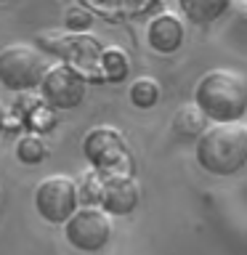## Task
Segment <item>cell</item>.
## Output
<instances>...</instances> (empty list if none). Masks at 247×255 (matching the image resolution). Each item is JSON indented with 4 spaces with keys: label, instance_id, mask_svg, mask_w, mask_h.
I'll return each instance as SVG.
<instances>
[{
    "label": "cell",
    "instance_id": "6da1fadb",
    "mask_svg": "<svg viewBox=\"0 0 247 255\" xmlns=\"http://www.w3.org/2000/svg\"><path fill=\"white\" fill-rule=\"evenodd\" d=\"M194 104L213 125H239L247 112V80L229 69H210L197 80Z\"/></svg>",
    "mask_w": 247,
    "mask_h": 255
},
{
    "label": "cell",
    "instance_id": "7a4b0ae2",
    "mask_svg": "<svg viewBox=\"0 0 247 255\" xmlns=\"http://www.w3.org/2000/svg\"><path fill=\"white\" fill-rule=\"evenodd\" d=\"M197 162L210 175H234L247 165V128L210 125L197 141Z\"/></svg>",
    "mask_w": 247,
    "mask_h": 255
},
{
    "label": "cell",
    "instance_id": "3957f363",
    "mask_svg": "<svg viewBox=\"0 0 247 255\" xmlns=\"http://www.w3.org/2000/svg\"><path fill=\"white\" fill-rule=\"evenodd\" d=\"M45 53L27 43H11L0 48V83L8 91H32L43 85V77L48 75Z\"/></svg>",
    "mask_w": 247,
    "mask_h": 255
},
{
    "label": "cell",
    "instance_id": "277c9868",
    "mask_svg": "<svg viewBox=\"0 0 247 255\" xmlns=\"http://www.w3.org/2000/svg\"><path fill=\"white\" fill-rule=\"evenodd\" d=\"M35 210L45 223L67 226L80 210V189L69 175H48L35 186Z\"/></svg>",
    "mask_w": 247,
    "mask_h": 255
},
{
    "label": "cell",
    "instance_id": "5b68a950",
    "mask_svg": "<svg viewBox=\"0 0 247 255\" xmlns=\"http://www.w3.org/2000/svg\"><path fill=\"white\" fill-rule=\"evenodd\" d=\"M64 239L80 253H99L112 239V221L101 207H80L64 226Z\"/></svg>",
    "mask_w": 247,
    "mask_h": 255
},
{
    "label": "cell",
    "instance_id": "8992f818",
    "mask_svg": "<svg viewBox=\"0 0 247 255\" xmlns=\"http://www.w3.org/2000/svg\"><path fill=\"white\" fill-rule=\"evenodd\" d=\"M85 88H88V77L77 67L56 64V67H51L48 75L43 77L40 96H43V101L51 109L64 112V109H75V107L83 104Z\"/></svg>",
    "mask_w": 247,
    "mask_h": 255
},
{
    "label": "cell",
    "instance_id": "52a82bcc",
    "mask_svg": "<svg viewBox=\"0 0 247 255\" xmlns=\"http://www.w3.org/2000/svg\"><path fill=\"white\" fill-rule=\"evenodd\" d=\"M83 154L85 159L91 162L99 173H112L120 167V162H130L127 159V143H125V135L115 130L109 125H101V128H93L91 133L83 138Z\"/></svg>",
    "mask_w": 247,
    "mask_h": 255
},
{
    "label": "cell",
    "instance_id": "ba28073f",
    "mask_svg": "<svg viewBox=\"0 0 247 255\" xmlns=\"http://www.w3.org/2000/svg\"><path fill=\"white\" fill-rule=\"evenodd\" d=\"M141 202V186L133 175L115 173L104 181L101 210L107 215H130Z\"/></svg>",
    "mask_w": 247,
    "mask_h": 255
},
{
    "label": "cell",
    "instance_id": "9c48e42d",
    "mask_svg": "<svg viewBox=\"0 0 247 255\" xmlns=\"http://www.w3.org/2000/svg\"><path fill=\"white\" fill-rule=\"evenodd\" d=\"M48 51H53V53H59L64 56V64H69V67H75L77 64V69L83 72V69H96V67H101V53H104V48L101 43L96 37L91 35H64V37H53V45H45ZM85 75V72H83ZM88 77V75H85Z\"/></svg>",
    "mask_w": 247,
    "mask_h": 255
},
{
    "label": "cell",
    "instance_id": "30bf717a",
    "mask_svg": "<svg viewBox=\"0 0 247 255\" xmlns=\"http://www.w3.org/2000/svg\"><path fill=\"white\" fill-rule=\"evenodd\" d=\"M183 37H186V27H183L181 16L170 11L157 13L146 27V40L157 53H175L183 45Z\"/></svg>",
    "mask_w": 247,
    "mask_h": 255
},
{
    "label": "cell",
    "instance_id": "8fae6325",
    "mask_svg": "<svg viewBox=\"0 0 247 255\" xmlns=\"http://www.w3.org/2000/svg\"><path fill=\"white\" fill-rule=\"evenodd\" d=\"M173 130L183 135V138H202V133L207 130V117L199 112L197 104H186L173 115Z\"/></svg>",
    "mask_w": 247,
    "mask_h": 255
},
{
    "label": "cell",
    "instance_id": "7c38bea8",
    "mask_svg": "<svg viewBox=\"0 0 247 255\" xmlns=\"http://www.w3.org/2000/svg\"><path fill=\"white\" fill-rule=\"evenodd\" d=\"M229 8L226 0H183L181 11L197 24H210L215 16H221Z\"/></svg>",
    "mask_w": 247,
    "mask_h": 255
},
{
    "label": "cell",
    "instance_id": "4fadbf2b",
    "mask_svg": "<svg viewBox=\"0 0 247 255\" xmlns=\"http://www.w3.org/2000/svg\"><path fill=\"white\" fill-rule=\"evenodd\" d=\"M101 69H104V77L112 80V83H123L130 72V61H127V53L117 45H109L104 48L101 53Z\"/></svg>",
    "mask_w": 247,
    "mask_h": 255
},
{
    "label": "cell",
    "instance_id": "5bb4252c",
    "mask_svg": "<svg viewBox=\"0 0 247 255\" xmlns=\"http://www.w3.org/2000/svg\"><path fill=\"white\" fill-rule=\"evenodd\" d=\"M127 96H130L133 107L151 109V107L159 101V83H157L154 77H138V80H133V85H130V91H127Z\"/></svg>",
    "mask_w": 247,
    "mask_h": 255
},
{
    "label": "cell",
    "instance_id": "9a60e30c",
    "mask_svg": "<svg viewBox=\"0 0 247 255\" xmlns=\"http://www.w3.org/2000/svg\"><path fill=\"white\" fill-rule=\"evenodd\" d=\"M45 154H48L45 143H43V138H40V135H35V133L21 135L19 143H16V157H19L24 165H37V162H43Z\"/></svg>",
    "mask_w": 247,
    "mask_h": 255
},
{
    "label": "cell",
    "instance_id": "2e32d148",
    "mask_svg": "<svg viewBox=\"0 0 247 255\" xmlns=\"http://www.w3.org/2000/svg\"><path fill=\"white\" fill-rule=\"evenodd\" d=\"M80 189V207H101V194H104V181L99 173L85 175L83 183H77Z\"/></svg>",
    "mask_w": 247,
    "mask_h": 255
},
{
    "label": "cell",
    "instance_id": "e0dca14e",
    "mask_svg": "<svg viewBox=\"0 0 247 255\" xmlns=\"http://www.w3.org/2000/svg\"><path fill=\"white\" fill-rule=\"evenodd\" d=\"M67 29H72V32H83V29H88V24L93 21V16L85 11V8H72V11H67Z\"/></svg>",
    "mask_w": 247,
    "mask_h": 255
},
{
    "label": "cell",
    "instance_id": "ac0fdd59",
    "mask_svg": "<svg viewBox=\"0 0 247 255\" xmlns=\"http://www.w3.org/2000/svg\"><path fill=\"white\" fill-rule=\"evenodd\" d=\"M3 130H5V107L0 104V135H3Z\"/></svg>",
    "mask_w": 247,
    "mask_h": 255
},
{
    "label": "cell",
    "instance_id": "d6986e66",
    "mask_svg": "<svg viewBox=\"0 0 247 255\" xmlns=\"http://www.w3.org/2000/svg\"><path fill=\"white\" fill-rule=\"evenodd\" d=\"M0 205H3V191H0Z\"/></svg>",
    "mask_w": 247,
    "mask_h": 255
}]
</instances>
